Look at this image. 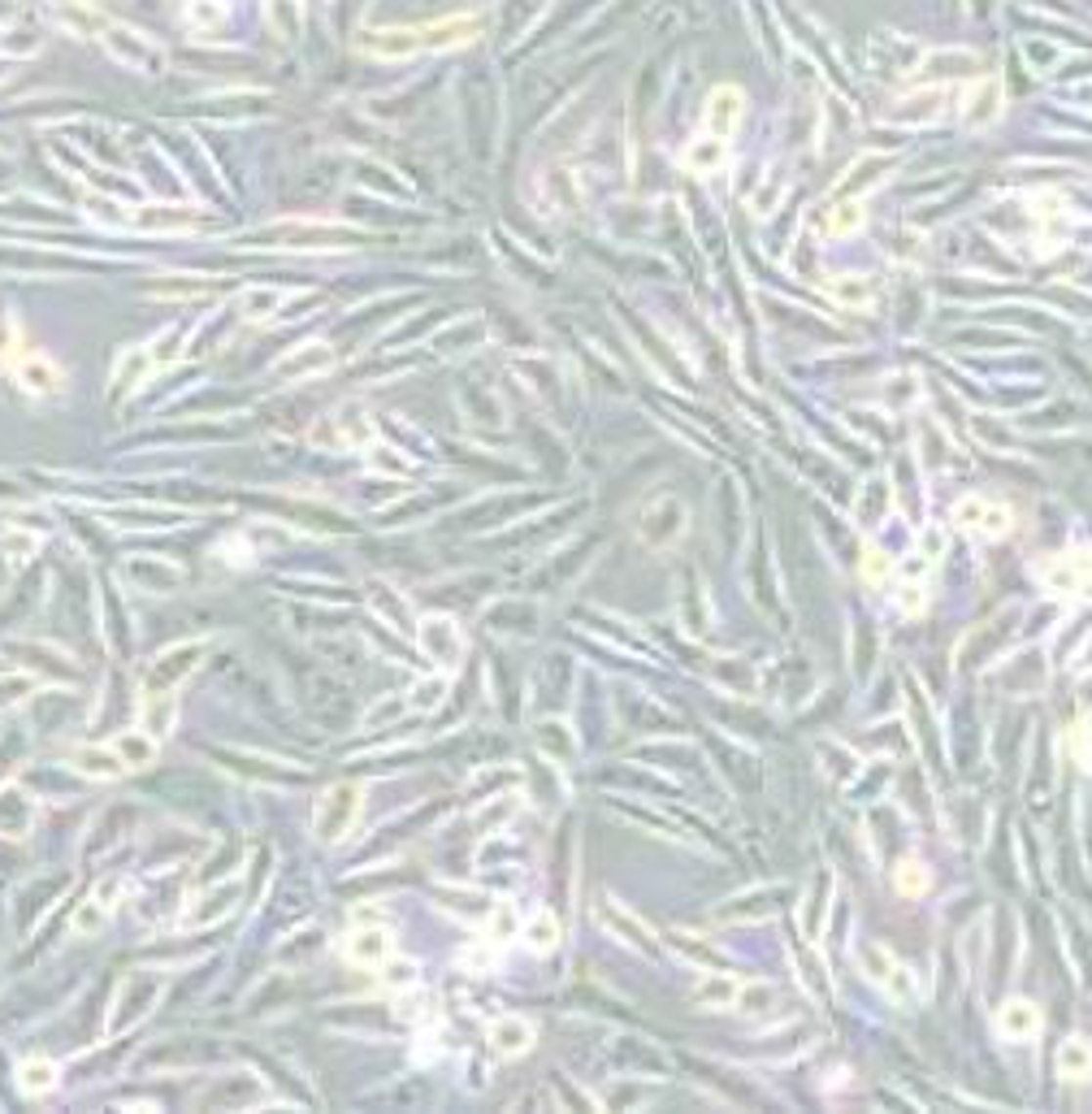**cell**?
<instances>
[{
    "instance_id": "obj_1",
    "label": "cell",
    "mask_w": 1092,
    "mask_h": 1114,
    "mask_svg": "<svg viewBox=\"0 0 1092 1114\" xmlns=\"http://www.w3.org/2000/svg\"><path fill=\"white\" fill-rule=\"evenodd\" d=\"M204 650H208L204 638H192V642H178V646H165L161 655L148 664V672H144V694H174V690L199 668Z\"/></svg>"
},
{
    "instance_id": "obj_2",
    "label": "cell",
    "mask_w": 1092,
    "mask_h": 1114,
    "mask_svg": "<svg viewBox=\"0 0 1092 1114\" xmlns=\"http://www.w3.org/2000/svg\"><path fill=\"white\" fill-rule=\"evenodd\" d=\"M356 820H360V789L356 785H329L326 794L317 798L313 832H317V841H326V846H338V841L356 828Z\"/></svg>"
},
{
    "instance_id": "obj_3",
    "label": "cell",
    "mask_w": 1092,
    "mask_h": 1114,
    "mask_svg": "<svg viewBox=\"0 0 1092 1114\" xmlns=\"http://www.w3.org/2000/svg\"><path fill=\"white\" fill-rule=\"evenodd\" d=\"M165 980L153 976V971H130V980L122 985V993H117V1010H113V1023H109V1032H126L130 1023H139L153 1010V1002L161 998Z\"/></svg>"
},
{
    "instance_id": "obj_4",
    "label": "cell",
    "mask_w": 1092,
    "mask_h": 1114,
    "mask_svg": "<svg viewBox=\"0 0 1092 1114\" xmlns=\"http://www.w3.org/2000/svg\"><path fill=\"white\" fill-rule=\"evenodd\" d=\"M416 642H420V650H425L434 664H443V668H456L459 655H464V638H459V629L451 625L447 616H425V620H420Z\"/></svg>"
},
{
    "instance_id": "obj_5",
    "label": "cell",
    "mask_w": 1092,
    "mask_h": 1114,
    "mask_svg": "<svg viewBox=\"0 0 1092 1114\" xmlns=\"http://www.w3.org/2000/svg\"><path fill=\"white\" fill-rule=\"evenodd\" d=\"M329 369H334V347L329 343H299L278 360L274 374L283 378V382H299V378H322Z\"/></svg>"
},
{
    "instance_id": "obj_6",
    "label": "cell",
    "mask_w": 1092,
    "mask_h": 1114,
    "mask_svg": "<svg viewBox=\"0 0 1092 1114\" xmlns=\"http://www.w3.org/2000/svg\"><path fill=\"white\" fill-rule=\"evenodd\" d=\"M105 39H109V48L117 53V62H130V66H139V69H161V66H165V53L153 44V39L139 35V31H122V26H109Z\"/></svg>"
},
{
    "instance_id": "obj_7",
    "label": "cell",
    "mask_w": 1092,
    "mask_h": 1114,
    "mask_svg": "<svg viewBox=\"0 0 1092 1114\" xmlns=\"http://www.w3.org/2000/svg\"><path fill=\"white\" fill-rule=\"evenodd\" d=\"M741 113H746V96H741V87H716L707 100V130L720 139H728L741 122Z\"/></svg>"
},
{
    "instance_id": "obj_8",
    "label": "cell",
    "mask_w": 1092,
    "mask_h": 1114,
    "mask_svg": "<svg viewBox=\"0 0 1092 1114\" xmlns=\"http://www.w3.org/2000/svg\"><path fill=\"white\" fill-rule=\"evenodd\" d=\"M235 902H239V885H235V880H226V885L208 889L199 902H192V911H187L183 928H213L217 919H226L230 911H235Z\"/></svg>"
},
{
    "instance_id": "obj_9",
    "label": "cell",
    "mask_w": 1092,
    "mask_h": 1114,
    "mask_svg": "<svg viewBox=\"0 0 1092 1114\" xmlns=\"http://www.w3.org/2000/svg\"><path fill=\"white\" fill-rule=\"evenodd\" d=\"M343 955L356 967H382L390 958V932L386 928H356L352 937L343 941Z\"/></svg>"
},
{
    "instance_id": "obj_10",
    "label": "cell",
    "mask_w": 1092,
    "mask_h": 1114,
    "mask_svg": "<svg viewBox=\"0 0 1092 1114\" xmlns=\"http://www.w3.org/2000/svg\"><path fill=\"white\" fill-rule=\"evenodd\" d=\"M135 230H196L199 226V208L187 204H144L135 217H130Z\"/></svg>"
},
{
    "instance_id": "obj_11",
    "label": "cell",
    "mask_w": 1092,
    "mask_h": 1114,
    "mask_svg": "<svg viewBox=\"0 0 1092 1114\" xmlns=\"http://www.w3.org/2000/svg\"><path fill=\"white\" fill-rule=\"evenodd\" d=\"M18 382H22V390H31V395H57L66 378H62V369H57L48 356L26 351V356L18 360Z\"/></svg>"
},
{
    "instance_id": "obj_12",
    "label": "cell",
    "mask_w": 1092,
    "mask_h": 1114,
    "mask_svg": "<svg viewBox=\"0 0 1092 1114\" xmlns=\"http://www.w3.org/2000/svg\"><path fill=\"white\" fill-rule=\"evenodd\" d=\"M997 113H1001V87H997V78H980V83H976V87H971V92H967V105H963V126L980 130V126L997 122Z\"/></svg>"
},
{
    "instance_id": "obj_13",
    "label": "cell",
    "mask_w": 1092,
    "mask_h": 1114,
    "mask_svg": "<svg viewBox=\"0 0 1092 1114\" xmlns=\"http://www.w3.org/2000/svg\"><path fill=\"white\" fill-rule=\"evenodd\" d=\"M490 1046H495L503 1058H520L529 1046H534V1023L520 1015H503L490 1023Z\"/></svg>"
},
{
    "instance_id": "obj_14",
    "label": "cell",
    "mask_w": 1092,
    "mask_h": 1114,
    "mask_svg": "<svg viewBox=\"0 0 1092 1114\" xmlns=\"http://www.w3.org/2000/svg\"><path fill=\"white\" fill-rule=\"evenodd\" d=\"M958 520H963L967 529L988 534V538H997V534H1006V529H1010V512L997 508V504H988V499H976V495L958 504Z\"/></svg>"
},
{
    "instance_id": "obj_15",
    "label": "cell",
    "mask_w": 1092,
    "mask_h": 1114,
    "mask_svg": "<svg viewBox=\"0 0 1092 1114\" xmlns=\"http://www.w3.org/2000/svg\"><path fill=\"white\" fill-rule=\"evenodd\" d=\"M69 764H74V772H83V777H92V780H117L126 772V764L117 759L113 746H78L74 755H69Z\"/></svg>"
},
{
    "instance_id": "obj_16",
    "label": "cell",
    "mask_w": 1092,
    "mask_h": 1114,
    "mask_svg": "<svg viewBox=\"0 0 1092 1114\" xmlns=\"http://www.w3.org/2000/svg\"><path fill=\"white\" fill-rule=\"evenodd\" d=\"M35 820V802L31 794H22V789H0V832L5 837H26V828H31Z\"/></svg>"
},
{
    "instance_id": "obj_17",
    "label": "cell",
    "mask_w": 1092,
    "mask_h": 1114,
    "mask_svg": "<svg viewBox=\"0 0 1092 1114\" xmlns=\"http://www.w3.org/2000/svg\"><path fill=\"white\" fill-rule=\"evenodd\" d=\"M113 750H117V759L126 764V772H130V768L156 764V737H153V733H144V729L117 733V737H113Z\"/></svg>"
},
{
    "instance_id": "obj_18",
    "label": "cell",
    "mask_w": 1092,
    "mask_h": 1114,
    "mask_svg": "<svg viewBox=\"0 0 1092 1114\" xmlns=\"http://www.w3.org/2000/svg\"><path fill=\"white\" fill-rule=\"evenodd\" d=\"M174 720H178V702H174V694H144V707H139V729L153 733V737L161 741L165 733L174 729Z\"/></svg>"
},
{
    "instance_id": "obj_19",
    "label": "cell",
    "mask_w": 1092,
    "mask_h": 1114,
    "mask_svg": "<svg viewBox=\"0 0 1092 1114\" xmlns=\"http://www.w3.org/2000/svg\"><path fill=\"white\" fill-rule=\"evenodd\" d=\"M57 1080H62V1071H57V1062H48V1058H26L22 1067H18V1089H22L26 1097L53 1092Z\"/></svg>"
},
{
    "instance_id": "obj_20",
    "label": "cell",
    "mask_w": 1092,
    "mask_h": 1114,
    "mask_svg": "<svg viewBox=\"0 0 1092 1114\" xmlns=\"http://www.w3.org/2000/svg\"><path fill=\"white\" fill-rule=\"evenodd\" d=\"M57 18H62L74 35H105L109 31V18L100 14L96 5H87V0H69V5L57 9Z\"/></svg>"
},
{
    "instance_id": "obj_21",
    "label": "cell",
    "mask_w": 1092,
    "mask_h": 1114,
    "mask_svg": "<svg viewBox=\"0 0 1092 1114\" xmlns=\"http://www.w3.org/2000/svg\"><path fill=\"white\" fill-rule=\"evenodd\" d=\"M1036 1028H1040V1015H1036V1006H1031V1002H1010V1006H1001V1015H997V1032H1001V1037L1024 1041V1037H1031Z\"/></svg>"
},
{
    "instance_id": "obj_22",
    "label": "cell",
    "mask_w": 1092,
    "mask_h": 1114,
    "mask_svg": "<svg viewBox=\"0 0 1092 1114\" xmlns=\"http://www.w3.org/2000/svg\"><path fill=\"white\" fill-rule=\"evenodd\" d=\"M334 425H338V443L343 447H369L373 443V417H365L360 408H343V413H334Z\"/></svg>"
},
{
    "instance_id": "obj_23",
    "label": "cell",
    "mask_w": 1092,
    "mask_h": 1114,
    "mask_svg": "<svg viewBox=\"0 0 1092 1114\" xmlns=\"http://www.w3.org/2000/svg\"><path fill=\"white\" fill-rule=\"evenodd\" d=\"M680 160H685L689 174H711V169H720V160H724V139H720V135L694 139V144H685Z\"/></svg>"
},
{
    "instance_id": "obj_24",
    "label": "cell",
    "mask_w": 1092,
    "mask_h": 1114,
    "mask_svg": "<svg viewBox=\"0 0 1092 1114\" xmlns=\"http://www.w3.org/2000/svg\"><path fill=\"white\" fill-rule=\"evenodd\" d=\"M365 590H369V603H373V611H377V616H386V620H390V625H395V629H408V611H404V599H399L395 590L386 586V581H369Z\"/></svg>"
},
{
    "instance_id": "obj_25",
    "label": "cell",
    "mask_w": 1092,
    "mask_h": 1114,
    "mask_svg": "<svg viewBox=\"0 0 1092 1114\" xmlns=\"http://www.w3.org/2000/svg\"><path fill=\"white\" fill-rule=\"evenodd\" d=\"M153 365H156L153 351H144V347H139L135 356H122V360H117V378H113L117 390H135L148 378V369H153Z\"/></svg>"
},
{
    "instance_id": "obj_26",
    "label": "cell",
    "mask_w": 1092,
    "mask_h": 1114,
    "mask_svg": "<svg viewBox=\"0 0 1092 1114\" xmlns=\"http://www.w3.org/2000/svg\"><path fill=\"white\" fill-rule=\"evenodd\" d=\"M130 577L144 581V590H174L178 581H183V573H178L174 564H148V559L130 568Z\"/></svg>"
},
{
    "instance_id": "obj_27",
    "label": "cell",
    "mask_w": 1092,
    "mask_h": 1114,
    "mask_svg": "<svg viewBox=\"0 0 1092 1114\" xmlns=\"http://www.w3.org/2000/svg\"><path fill=\"white\" fill-rule=\"evenodd\" d=\"M525 941H529V950L546 955V950H555V941H559V923L550 919L546 911H538V915L529 919V928H525Z\"/></svg>"
},
{
    "instance_id": "obj_28",
    "label": "cell",
    "mask_w": 1092,
    "mask_h": 1114,
    "mask_svg": "<svg viewBox=\"0 0 1092 1114\" xmlns=\"http://www.w3.org/2000/svg\"><path fill=\"white\" fill-rule=\"evenodd\" d=\"M31 698V672H14V677H0V716Z\"/></svg>"
},
{
    "instance_id": "obj_29",
    "label": "cell",
    "mask_w": 1092,
    "mask_h": 1114,
    "mask_svg": "<svg viewBox=\"0 0 1092 1114\" xmlns=\"http://www.w3.org/2000/svg\"><path fill=\"white\" fill-rule=\"evenodd\" d=\"M863 226V204L858 200H841V204L833 208V217H828V235H854V230Z\"/></svg>"
},
{
    "instance_id": "obj_30",
    "label": "cell",
    "mask_w": 1092,
    "mask_h": 1114,
    "mask_svg": "<svg viewBox=\"0 0 1092 1114\" xmlns=\"http://www.w3.org/2000/svg\"><path fill=\"white\" fill-rule=\"evenodd\" d=\"M1062 1071H1067L1070 1080H1084L1092 1071V1049L1084 1041H1067V1046H1062Z\"/></svg>"
},
{
    "instance_id": "obj_31",
    "label": "cell",
    "mask_w": 1092,
    "mask_h": 1114,
    "mask_svg": "<svg viewBox=\"0 0 1092 1114\" xmlns=\"http://www.w3.org/2000/svg\"><path fill=\"white\" fill-rule=\"evenodd\" d=\"M443 694H447V681H443V677H425V681H420V686L413 690L408 707H416V711H434L438 702H443Z\"/></svg>"
},
{
    "instance_id": "obj_32",
    "label": "cell",
    "mask_w": 1092,
    "mask_h": 1114,
    "mask_svg": "<svg viewBox=\"0 0 1092 1114\" xmlns=\"http://www.w3.org/2000/svg\"><path fill=\"white\" fill-rule=\"evenodd\" d=\"M283 304V290H269V287H260V290H247L243 295V317H269L274 308Z\"/></svg>"
},
{
    "instance_id": "obj_33",
    "label": "cell",
    "mask_w": 1092,
    "mask_h": 1114,
    "mask_svg": "<svg viewBox=\"0 0 1092 1114\" xmlns=\"http://www.w3.org/2000/svg\"><path fill=\"white\" fill-rule=\"evenodd\" d=\"M382 985L386 989H413L416 985V967L408 958H386L382 962Z\"/></svg>"
},
{
    "instance_id": "obj_34",
    "label": "cell",
    "mask_w": 1092,
    "mask_h": 1114,
    "mask_svg": "<svg viewBox=\"0 0 1092 1114\" xmlns=\"http://www.w3.org/2000/svg\"><path fill=\"white\" fill-rule=\"evenodd\" d=\"M105 919H109V911L92 898V902H83V907H78V915H74V932H78V937H96V932L105 928Z\"/></svg>"
},
{
    "instance_id": "obj_35",
    "label": "cell",
    "mask_w": 1092,
    "mask_h": 1114,
    "mask_svg": "<svg viewBox=\"0 0 1092 1114\" xmlns=\"http://www.w3.org/2000/svg\"><path fill=\"white\" fill-rule=\"evenodd\" d=\"M603 919L611 923V928H620V932H625V937L633 941V946H642V950L650 946V941H646V932H642V923H637V919H629V915H625V911H620V907H603Z\"/></svg>"
},
{
    "instance_id": "obj_36",
    "label": "cell",
    "mask_w": 1092,
    "mask_h": 1114,
    "mask_svg": "<svg viewBox=\"0 0 1092 1114\" xmlns=\"http://www.w3.org/2000/svg\"><path fill=\"white\" fill-rule=\"evenodd\" d=\"M858 958L867 962L871 976H876V980H889V971H894V958H889L880 946H863V950H858Z\"/></svg>"
},
{
    "instance_id": "obj_37",
    "label": "cell",
    "mask_w": 1092,
    "mask_h": 1114,
    "mask_svg": "<svg viewBox=\"0 0 1092 1114\" xmlns=\"http://www.w3.org/2000/svg\"><path fill=\"white\" fill-rule=\"evenodd\" d=\"M516 928V915H512V907L507 902H499L495 911H490V937L495 941H507V932Z\"/></svg>"
},
{
    "instance_id": "obj_38",
    "label": "cell",
    "mask_w": 1092,
    "mask_h": 1114,
    "mask_svg": "<svg viewBox=\"0 0 1092 1114\" xmlns=\"http://www.w3.org/2000/svg\"><path fill=\"white\" fill-rule=\"evenodd\" d=\"M122 889H126V885H122V876H105V880L96 885L92 898H96L105 911H113V907H117V898H122Z\"/></svg>"
},
{
    "instance_id": "obj_39",
    "label": "cell",
    "mask_w": 1092,
    "mask_h": 1114,
    "mask_svg": "<svg viewBox=\"0 0 1092 1114\" xmlns=\"http://www.w3.org/2000/svg\"><path fill=\"white\" fill-rule=\"evenodd\" d=\"M733 993H737V989H733V980H728V976H711L707 985L698 989V998H703V1002H728Z\"/></svg>"
},
{
    "instance_id": "obj_40",
    "label": "cell",
    "mask_w": 1092,
    "mask_h": 1114,
    "mask_svg": "<svg viewBox=\"0 0 1092 1114\" xmlns=\"http://www.w3.org/2000/svg\"><path fill=\"white\" fill-rule=\"evenodd\" d=\"M897 889L901 893H919V889H924V871H919V863H906V868L897 871Z\"/></svg>"
},
{
    "instance_id": "obj_41",
    "label": "cell",
    "mask_w": 1092,
    "mask_h": 1114,
    "mask_svg": "<svg viewBox=\"0 0 1092 1114\" xmlns=\"http://www.w3.org/2000/svg\"><path fill=\"white\" fill-rule=\"evenodd\" d=\"M404 707H408V698H390V702H382V707H377V711H369L365 720H369V725H382V720L399 716V711H404Z\"/></svg>"
},
{
    "instance_id": "obj_42",
    "label": "cell",
    "mask_w": 1092,
    "mask_h": 1114,
    "mask_svg": "<svg viewBox=\"0 0 1092 1114\" xmlns=\"http://www.w3.org/2000/svg\"><path fill=\"white\" fill-rule=\"evenodd\" d=\"M863 573H867L871 581H876L880 573H885V559H880V551H871V556H867V564H863Z\"/></svg>"
},
{
    "instance_id": "obj_43",
    "label": "cell",
    "mask_w": 1092,
    "mask_h": 1114,
    "mask_svg": "<svg viewBox=\"0 0 1092 1114\" xmlns=\"http://www.w3.org/2000/svg\"><path fill=\"white\" fill-rule=\"evenodd\" d=\"M901 607H906V611L919 607V586H906V595H901Z\"/></svg>"
}]
</instances>
